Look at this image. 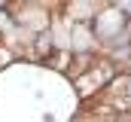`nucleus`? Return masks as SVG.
Returning <instances> with one entry per match:
<instances>
[{"label":"nucleus","mask_w":131,"mask_h":122,"mask_svg":"<svg viewBox=\"0 0 131 122\" xmlns=\"http://www.w3.org/2000/svg\"><path fill=\"white\" fill-rule=\"evenodd\" d=\"M0 43H3V30H0Z\"/></svg>","instance_id":"7ed1b4c3"},{"label":"nucleus","mask_w":131,"mask_h":122,"mask_svg":"<svg viewBox=\"0 0 131 122\" xmlns=\"http://www.w3.org/2000/svg\"><path fill=\"white\" fill-rule=\"evenodd\" d=\"M12 6V0H0V9H9Z\"/></svg>","instance_id":"f03ea898"},{"label":"nucleus","mask_w":131,"mask_h":122,"mask_svg":"<svg viewBox=\"0 0 131 122\" xmlns=\"http://www.w3.org/2000/svg\"><path fill=\"white\" fill-rule=\"evenodd\" d=\"M12 25H15V18H12V6H9V9H0V30L6 34Z\"/></svg>","instance_id":"f257e3e1"}]
</instances>
